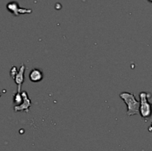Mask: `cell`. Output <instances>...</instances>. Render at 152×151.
Masks as SVG:
<instances>
[{
  "label": "cell",
  "instance_id": "obj_1",
  "mask_svg": "<svg viewBox=\"0 0 152 151\" xmlns=\"http://www.w3.org/2000/svg\"><path fill=\"white\" fill-rule=\"evenodd\" d=\"M120 97L127 105L128 110L126 113L128 116L140 114V101L137 99L134 94L132 93L123 92L120 94Z\"/></svg>",
  "mask_w": 152,
  "mask_h": 151
},
{
  "label": "cell",
  "instance_id": "obj_9",
  "mask_svg": "<svg viewBox=\"0 0 152 151\" xmlns=\"http://www.w3.org/2000/svg\"><path fill=\"white\" fill-rule=\"evenodd\" d=\"M148 1H150V2H152V0H148Z\"/></svg>",
  "mask_w": 152,
  "mask_h": 151
},
{
  "label": "cell",
  "instance_id": "obj_5",
  "mask_svg": "<svg viewBox=\"0 0 152 151\" xmlns=\"http://www.w3.org/2000/svg\"><path fill=\"white\" fill-rule=\"evenodd\" d=\"M25 65L22 64L21 65L20 68H19V71H18L17 74L16 75V77H14V80L15 81L16 84H17V92L21 93V88H22V85L25 80Z\"/></svg>",
  "mask_w": 152,
  "mask_h": 151
},
{
  "label": "cell",
  "instance_id": "obj_7",
  "mask_svg": "<svg viewBox=\"0 0 152 151\" xmlns=\"http://www.w3.org/2000/svg\"><path fill=\"white\" fill-rule=\"evenodd\" d=\"M22 93V92H21ZM21 93H16L15 95L14 96V103L15 104V106H19L23 101V97Z\"/></svg>",
  "mask_w": 152,
  "mask_h": 151
},
{
  "label": "cell",
  "instance_id": "obj_6",
  "mask_svg": "<svg viewBox=\"0 0 152 151\" xmlns=\"http://www.w3.org/2000/svg\"><path fill=\"white\" fill-rule=\"evenodd\" d=\"M29 79L32 82H39L43 79V73L39 69H33L29 74Z\"/></svg>",
  "mask_w": 152,
  "mask_h": 151
},
{
  "label": "cell",
  "instance_id": "obj_3",
  "mask_svg": "<svg viewBox=\"0 0 152 151\" xmlns=\"http://www.w3.org/2000/svg\"><path fill=\"white\" fill-rule=\"evenodd\" d=\"M22 97H23V101L22 104L19 106H14V111L15 112H21V111H25V112H29L30 108L32 105L31 100L30 99V97L28 96V93L26 91H22Z\"/></svg>",
  "mask_w": 152,
  "mask_h": 151
},
{
  "label": "cell",
  "instance_id": "obj_8",
  "mask_svg": "<svg viewBox=\"0 0 152 151\" xmlns=\"http://www.w3.org/2000/svg\"><path fill=\"white\" fill-rule=\"evenodd\" d=\"M18 71H19V70H16V67L15 66H14V67H13L12 68H11V78L13 79H14V77H16V75L17 74Z\"/></svg>",
  "mask_w": 152,
  "mask_h": 151
},
{
  "label": "cell",
  "instance_id": "obj_4",
  "mask_svg": "<svg viewBox=\"0 0 152 151\" xmlns=\"http://www.w3.org/2000/svg\"><path fill=\"white\" fill-rule=\"evenodd\" d=\"M7 9L8 11L14 14L16 16H19V14L31 13L32 12L31 9H25V8H19V4L16 2H11L7 5Z\"/></svg>",
  "mask_w": 152,
  "mask_h": 151
},
{
  "label": "cell",
  "instance_id": "obj_2",
  "mask_svg": "<svg viewBox=\"0 0 152 151\" xmlns=\"http://www.w3.org/2000/svg\"><path fill=\"white\" fill-rule=\"evenodd\" d=\"M140 114L142 118L149 119L152 114V106L148 99L147 93L142 92L140 94Z\"/></svg>",
  "mask_w": 152,
  "mask_h": 151
}]
</instances>
